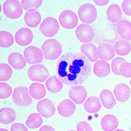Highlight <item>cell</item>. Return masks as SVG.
I'll use <instances>...</instances> for the list:
<instances>
[{"mask_svg":"<svg viewBox=\"0 0 131 131\" xmlns=\"http://www.w3.org/2000/svg\"><path fill=\"white\" fill-rule=\"evenodd\" d=\"M16 118V111L10 107H3L0 110V122L7 125L15 120Z\"/></svg>","mask_w":131,"mask_h":131,"instance_id":"obj_25","label":"cell"},{"mask_svg":"<svg viewBox=\"0 0 131 131\" xmlns=\"http://www.w3.org/2000/svg\"><path fill=\"white\" fill-rule=\"evenodd\" d=\"M24 20L27 26L31 28H35L41 23V16L36 9H29L26 13Z\"/></svg>","mask_w":131,"mask_h":131,"instance_id":"obj_17","label":"cell"},{"mask_svg":"<svg viewBox=\"0 0 131 131\" xmlns=\"http://www.w3.org/2000/svg\"><path fill=\"white\" fill-rule=\"evenodd\" d=\"M115 131H126V130H124V129H117V130H116Z\"/></svg>","mask_w":131,"mask_h":131,"instance_id":"obj_43","label":"cell"},{"mask_svg":"<svg viewBox=\"0 0 131 131\" xmlns=\"http://www.w3.org/2000/svg\"><path fill=\"white\" fill-rule=\"evenodd\" d=\"M75 110V105L70 99H65L62 101L58 106L59 114L64 118H68L73 115Z\"/></svg>","mask_w":131,"mask_h":131,"instance_id":"obj_15","label":"cell"},{"mask_svg":"<svg viewBox=\"0 0 131 131\" xmlns=\"http://www.w3.org/2000/svg\"><path fill=\"white\" fill-rule=\"evenodd\" d=\"M29 93L31 97L36 100H40L46 95V89L43 84L34 82L31 84L29 88Z\"/></svg>","mask_w":131,"mask_h":131,"instance_id":"obj_24","label":"cell"},{"mask_svg":"<svg viewBox=\"0 0 131 131\" xmlns=\"http://www.w3.org/2000/svg\"><path fill=\"white\" fill-rule=\"evenodd\" d=\"M59 28L57 20L52 17H48L41 23L39 30L45 36L51 37L58 33Z\"/></svg>","mask_w":131,"mask_h":131,"instance_id":"obj_7","label":"cell"},{"mask_svg":"<svg viewBox=\"0 0 131 131\" xmlns=\"http://www.w3.org/2000/svg\"><path fill=\"white\" fill-rule=\"evenodd\" d=\"M113 92L116 99L119 102L127 101L130 95V88L124 83H120L116 85Z\"/></svg>","mask_w":131,"mask_h":131,"instance_id":"obj_16","label":"cell"},{"mask_svg":"<svg viewBox=\"0 0 131 131\" xmlns=\"http://www.w3.org/2000/svg\"><path fill=\"white\" fill-rule=\"evenodd\" d=\"M8 62L11 66L15 69L21 70L26 65V60L22 54L18 52H13L9 55Z\"/></svg>","mask_w":131,"mask_h":131,"instance_id":"obj_20","label":"cell"},{"mask_svg":"<svg viewBox=\"0 0 131 131\" xmlns=\"http://www.w3.org/2000/svg\"><path fill=\"white\" fill-rule=\"evenodd\" d=\"M130 87H131V79H130Z\"/></svg>","mask_w":131,"mask_h":131,"instance_id":"obj_44","label":"cell"},{"mask_svg":"<svg viewBox=\"0 0 131 131\" xmlns=\"http://www.w3.org/2000/svg\"><path fill=\"white\" fill-rule=\"evenodd\" d=\"M68 131H75V130H68Z\"/></svg>","mask_w":131,"mask_h":131,"instance_id":"obj_45","label":"cell"},{"mask_svg":"<svg viewBox=\"0 0 131 131\" xmlns=\"http://www.w3.org/2000/svg\"><path fill=\"white\" fill-rule=\"evenodd\" d=\"M122 9L126 15L131 16V0H125L122 3Z\"/></svg>","mask_w":131,"mask_h":131,"instance_id":"obj_38","label":"cell"},{"mask_svg":"<svg viewBox=\"0 0 131 131\" xmlns=\"http://www.w3.org/2000/svg\"><path fill=\"white\" fill-rule=\"evenodd\" d=\"M23 54L26 62L31 64L39 63L43 60V51L35 46H29L26 48Z\"/></svg>","mask_w":131,"mask_h":131,"instance_id":"obj_10","label":"cell"},{"mask_svg":"<svg viewBox=\"0 0 131 131\" xmlns=\"http://www.w3.org/2000/svg\"><path fill=\"white\" fill-rule=\"evenodd\" d=\"M100 99L102 105L106 109L113 108L116 105V101L113 93L107 89L101 91L100 94Z\"/></svg>","mask_w":131,"mask_h":131,"instance_id":"obj_23","label":"cell"},{"mask_svg":"<svg viewBox=\"0 0 131 131\" xmlns=\"http://www.w3.org/2000/svg\"><path fill=\"white\" fill-rule=\"evenodd\" d=\"M84 55L68 53L59 58L57 63V75L62 83L78 86L85 82L91 73V64Z\"/></svg>","mask_w":131,"mask_h":131,"instance_id":"obj_1","label":"cell"},{"mask_svg":"<svg viewBox=\"0 0 131 131\" xmlns=\"http://www.w3.org/2000/svg\"><path fill=\"white\" fill-rule=\"evenodd\" d=\"M106 15L107 19L111 22L118 23L122 17V11L119 5L113 4L107 9Z\"/></svg>","mask_w":131,"mask_h":131,"instance_id":"obj_26","label":"cell"},{"mask_svg":"<svg viewBox=\"0 0 131 131\" xmlns=\"http://www.w3.org/2000/svg\"><path fill=\"white\" fill-rule=\"evenodd\" d=\"M42 0H35V1H29V0H22V6L25 10H28L29 9H37L40 7Z\"/></svg>","mask_w":131,"mask_h":131,"instance_id":"obj_33","label":"cell"},{"mask_svg":"<svg viewBox=\"0 0 131 131\" xmlns=\"http://www.w3.org/2000/svg\"><path fill=\"white\" fill-rule=\"evenodd\" d=\"M101 106L99 99L96 96L90 97L83 105V107L86 111L90 113H97L101 108Z\"/></svg>","mask_w":131,"mask_h":131,"instance_id":"obj_27","label":"cell"},{"mask_svg":"<svg viewBox=\"0 0 131 131\" xmlns=\"http://www.w3.org/2000/svg\"><path fill=\"white\" fill-rule=\"evenodd\" d=\"M27 75L30 80L43 82L49 76V72L44 65L36 64L31 66L27 72Z\"/></svg>","mask_w":131,"mask_h":131,"instance_id":"obj_6","label":"cell"},{"mask_svg":"<svg viewBox=\"0 0 131 131\" xmlns=\"http://www.w3.org/2000/svg\"><path fill=\"white\" fill-rule=\"evenodd\" d=\"M68 94L71 100L77 105L82 104L88 95L86 88L80 85L71 87L69 91Z\"/></svg>","mask_w":131,"mask_h":131,"instance_id":"obj_13","label":"cell"},{"mask_svg":"<svg viewBox=\"0 0 131 131\" xmlns=\"http://www.w3.org/2000/svg\"><path fill=\"white\" fill-rule=\"evenodd\" d=\"M93 72L97 77L105 78L110 73V66L105 60H98L94 64Z\"/></svg>","mask_w":131,"mask_h":131,"instance_id":"obj_21","label":"cell"},{"mask_svg":"<svg viewBox=\"0 0 131 131\" xmlns=\"http://www.w3.org/2000/svg\"><path fill=\"white\" fill-rule=\"evenodd\" d=\"M3 11L8 18L12 20L17 19L22 14V4L17 0H7L3 4Z\"/></svg>","mask_w":131,"mask_h":131,"instance_id":"obj_5","label":"cell"},{"mask_svg":"<svg viewBox=\"0 0 131 131\" xmlns=\"http://www.w3.org/2000/svg\"><path fill=\"white\" fill-rule=\"evenodd\" d=\"M130 131H131V130H130Z\"/></svg>","mask_w":131,"mask_h":131,"instance_id":"obj_46","label":"cell"},{"mask_svg":"<svg viewBox=\"0 0 131 131\" xmlns=\"http://www.w3.org/2000/svg\"><path fill=\"white\" fill-rule=\"evenodd\" d=\"M119 35L125 40H131V22L127 20H121L116 26Z\"/></svg>","mask_w":131,"mask_h":131,"instance_id":"obj_19","label":"cell"},{"mask_svg":"<svg viewBox=\"0 0 131 131\" xmlns=\"http://www.w3.org/2000/svg\"><path fill=\"white\" fill-rule=\"evenodd\" d=\"M45 58L48 60L58 59L62 53V46L56 39H51L46 40L41 46Z\"/></svg>","mask_w":131,"mask_h":131,"instance_id":"obj_2","label":"cell"},{"mask_svg":"<svg viewBox=\"0 0 131 131\" xmlns=\"http://www.w3.org/2000/svg\"><path fill=\"white\" fill-rule=\"evenodd\" d=\"M59 21L61 26L67 29L74 28L77 26L78 18L75 14L71 10H64L59 15Z\"/></svg>","mask_w":131,"mask_h":131,"instance_id":"obj_8","label":"cell"},{"mask_svg":"<svg viewBox=\"0 0 131 131\" xmlns=\"http://www.w3.org/2000/svg\"><path fill=\"white\" fill-rule=\"evenodd\" d=\"M28 88L25 86H19L15 88L13 93V102L17 106L28 107L32 103Z\"/></svg>","mask_w":131,"mask_h":131,"instance_id":"obj_3","label":"cell"},{"mask_svg":"<svg viewBox=\"0 0 131 131\" xmlns=\"http://www.w3.org/2000/svg\"><path fill=\"white\" fill-rule=\"evenodd\" d=\"M94 2L99 6H104L108 3V0H94Z\"/></svg>","mask_w":131,"mask_h":131,"instance_id":"obj_40","label":"cell"},{"mask_svg":"<svg viewBox=\"0 0 131 131\" xmlns=\"http://www.w3.org/2000/svg\"><path fill=\"white\" fill-rule=\"evenodd\" d=\"M80 50L92 62H96L99 58L97 49L94 43H88L82 45Z\"/></svg>","mask_w":131,"mask_h":131,"instance_id":"obj_18","label":"cell"},{"mask_svg":"<svg viewBox=\"0 0 131 131\" xmlns=\"http://www.w3.org/2000/svg\"><path fill=\"white\" fill-rule=\"evenodd\" d=\"M13 35L7 31H0V46L1 48H7L10 47L14 43Z\"/></svg>","mask_w":131,"mask_h":131,"instance_id":"obj_31","label":"cell"},{"mask_svg":"<svg viewBox=\"0 0 131 131\" xmlns=\"http://www.w3.org/2000/svg\"><path fill=\"white\" fill-rule=\"evenodd\" d=\"M124 62H126V60L121 57H117L112 61L111 63L112 71L116 75H121L119 72V67L120 64Z\"/></svg>","mask_w":131,"mask_h":131,"instance_id":"obj_36","label":"cell"},{"mask_svg":"<svg viewBox=\"0 0 131 131\" xmlns=\"http://www.w3.org/2000/svg\"><path fill=\"white\" fill-rule=\"evenodd\" d=\"M36 108L41 116L45 118H49L53 116L56 112L54 103L48 99H45L37 103Z\"/></svg>","mask_w":131,"mask_h":131,"instance_id":"obj_11","label":"cell"},{"mask_svg":"<svg viewBox=\"0 0 131 131\" xmlns=\"http://www.w3.org/2000/svg\"><path fill=\"white\" fill-rule=\"evenodd\" d=\"M78 131H93L91 126L85 121H81L77 125Z\"/></svg>","mask_w":131,"mask_h":131,"instance_id":"obj_37","label":"cell"},{"mask_svg":"<svg viewBox=\"0 0 131 131\" xmlns=\"http://www.w3.org/2000/svg\"><path fill=\"white\" fill-rule=\"evenodd\" d=\"M119 125V121L116 116L112 114H107L101 119V126L105 131H114Z\"/></svg>","mask_w":131,"mask_h":131,"instance_id":"obj_22","label":"cell"},{"mask_svg":"<svg viewBox=\"0 0 131 131\" xmlns=\"http://www.w3.org/2000/svg\"><path fill=\"white\" fill-rule=\"evenodd\" d=\"M114 48L116 54L120 56H126L130 53L131 45L128 41L119 40L114 43Z\"/></svg>","mask_w":131,"mask_h":131,"instance_id":"obj_29","label":"cell"},{"mask_svg":"<svg viewBox=\"0 0 131 131\" xmlns=\"http://www.w3.org/2000/svg\"><path fill=\"white\" fill-rule=\"evenodd\" d=\"M119 72L121 75L124 78L131 77V63L126 61L121 63L119 67Z\"/></svg>","mask_w":131,"mask_h":131,"instance_id":"obj_35","label":"cell"},{"mask_svg":"<svg viewBox=\"0 0 131 131\" xmlns=\"http://www.w3.org/2000/svg\"><path fill=\"white\" fill-rule=\"evenodd\" d=\"M96 8L90 3H84L79 7L78 15L80 21L85 24H91L94 22L97 17Z\"/></svg>","mask_w":131,"mask_h":131,"instance_id":"obj_4","label":"cell"},{"mask_svg":"<svg viewBox=\"0 0 131 131\" xmlns=\"http://www.w3.org/2000/svg\"><path fill=\"white\" fill-rule=\"evenodd\" d=\"M0 81H6L10 79L12 76L13 71L7 64H0Z\"/></svg>","mask_w":131,"mask_h":131,"instance_id":"obj_32","label":"cell"},{"mask_svg":"<svg viewBox=\"0 0 131 131\" xmlns=\"http://www.w3.org/2000/svg\"><path fill=\"white\" fill-rule=\"evenodd\" d=\"M11 131H29L26 126L22 123L13 124L10 128Z\"/></svg>","mask_w":131,"mask_h":131,"instance_id":"obj_39","label":"cell"},{"mask_svg":"<svg viewBox=\"0 0 131 131\" xmlns=\"http://www.w3.org/2000/svg\"><path fill=\"white\" fill-rule=\"evenodd\" d=\"M33 40V33L27 28H21L18 29L15 35L16 43L21 46H26L29 45Z\"/></svg>","mask_w":131,"mask_h":131,"instance_id":"obj_12","label":"cell"},{"mask_svg":"<svg viewBox=\"0 0 131 131\" xmlns=\"http://www.w3.org/2000/svg\"><path fill=\"white\" fill-rule=\"evenodd\" d=\"M12 93V88L8 83L1 82L0 83V98L1 99H7L10 96Z\"/></svg>","mask_w":131,"mask_h":131,"instance_id":"obj_34","label":"cell"},{"mask_svg":"<svg viewBox=\"0 0 131 131\" xmlns=\"http://www.w3.org/2000/svg\"><path fill=\"white\" fill-rule=\"evenodd\" d=\"M47 90L51 93H57L62 90L63 84L56 76H51L46 82Z\"/></svg>","mask_w":131,"mask_h":131,"instance_id":"obj_28","label":"cell"},{"mask_svg":"<svg viewBox=\"0 0 131 131\" xmlns=\"http://www.w3.org/2000/svg\"><path fill=\"white\" fill-rule=\"evenodd\" d=\"M39 131H55V129L51 126L45 125L41 127Z\"/></svg>","mask_w":131,"mask_h":131,"instance_id":"obj_41","label":"cell"},{"mask_svg":"<svg viewBox=\"0 0 131 131\" xmlns=\"http://www.w3.org/2000/svg\"><path fill=\"white\" fill-rule=\"evenodd\" d=\"M75 35L82 43H90L94 40L95 32L93 28L88 24H81L76 29Z\"/></svg>","mask_w":131,"mask_h":131,"instance_id":"obj_9","label":"cell"},{"mask_svg":"<svg viewBox=\"0 0 131 131\" xmlns=\"http://www.w3.org/2000/svg\"><path fill=\"white\" fill-rule=\"evenodd\" d=\"M0 131H9L8 129H4V128H1L0 129Z\"/></svg>","mask_w":131,"mask_h":131,"instance_id":"obj_42","label":"cell"},{"mask_svg":"<svg viewBox=\"0 0 131 131\" xmlns=\"http://www.w3.org/2000/svg\"><path fill=\"white\" fill-rule=\"evenodd\" d=\"M43 123V119L40 114L32 113L26 121V126L30 129H35L39 128Z\"/></svg>","mask_w":131,"mask_h":131,"instance_id":"obj_30","label":"cell"},{"mask_svg":"<svg viewBox=\"0 0 131 131\" xmlns=\"http://www.w3.org/2000/svg\"><path fill=\"white\" fill-rule=\"evenodd\" d=\"M97 51L99 58L106 61L112 60L115 55L113 46L109 43L101 42L98 46Z\"/></svg>","mask_w":131,"mask_h":131,"instance_id":"obj_14","label":"cell"}]
</instances>
